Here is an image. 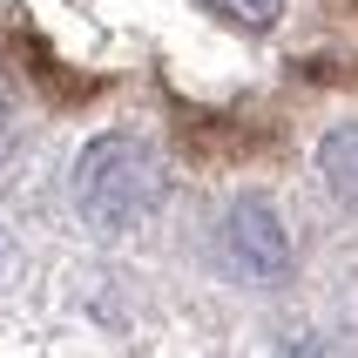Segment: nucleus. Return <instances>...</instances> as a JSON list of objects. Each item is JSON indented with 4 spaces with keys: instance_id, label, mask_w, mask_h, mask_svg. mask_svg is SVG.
Masks as SVG:
<instances>
[{
    "instance_id": "obj_4",
    "label": "nucleus",
    "mask_w": 358,
    "mask_h": 358,
    "mask_svg": "<svg viewBox=\"0 0 358 358\" xmlns=\"http://www.w3.org/2000/svg\"><path fill=\"white\" fill-rule=\"evenodd\" d=\"M223 14H237L243 27H271V20L284 14V0H217Z\"/></svg>"
},
{
    "instance_id": "obj_2",
    "label": "nucleus",
    "mask_w": 358,
    "mask_h": 358,
    "mask_svg": "<svg viewBox=\"0 0 358 358\" xmlns=\"http://www.w3.org/2000/svg\"><path fill=\"white\" fill-rule=\"evenodd\" d=\"M223 250H230V271L250 284H278L291 271V237L271 217V203H237L223 223Z\"/></svg>"
},
{
    "instance_id": "obj_1",
    "label": "nucleus",
    "mask_w": 358,
    "mask_h": 358,
    "mask_svg": "<svg viewBox=\"0 0 358 358\" xmlns=\"http://www.w3.org/2000/svg\"><path fill=\"white\" fill-rule=\"evenodd\" d=\"M156 196H162V162H156L149 142H136V136L88 142V156L75 169V203H81V217L95 223V230L142 223L156 210Z\"/></svg>"
},
{
    "instance_id": "obj_5",
    "label": "nucleus",
    "mask_w": 358,
    "mask_h": 358,
    "mask_svg": "<svg viewBox=\"0 0 358 358\" xmlns=\"http://www.w3.org/2000/svg\"><path fill=\"white\" fill-rule=\"evenodd\" d=\"M7 129H14V95H7V81H0V142H7Z\"/></svg>"
},
{
    "instance_id": "obj_3",
    "label": "nucleus",
    "mask_w": 358,
    "mask_h": 358,
    "mask_svg": "<svg viewBox=\"0 0 358 358\" xmlns=\"http://www.w3.org/2000/svg\"><path fill=\"white\" fill-rule=\"evenodd\" d=\"M318 169H324V182H331V196H338L345 210H358V129H338V136H324Z\"/></svg>"
}]
</instances>
